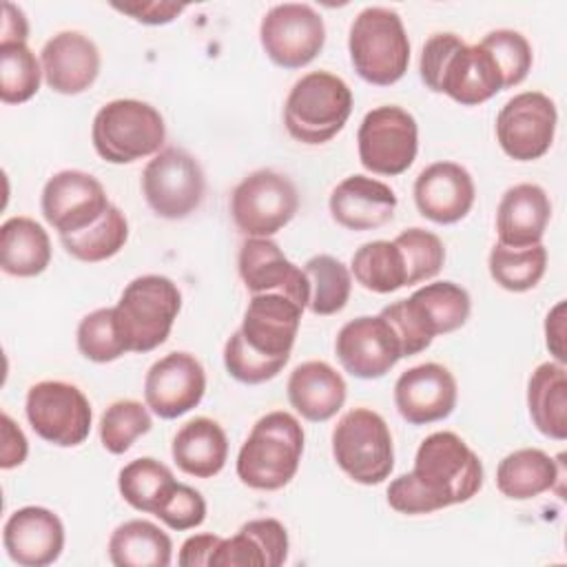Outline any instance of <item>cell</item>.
Wrapping results in <instances>:
<instances>
[{
    "label": "cell",
    "instance_id": "obj_1",
    "mask_svg": "<svg viewBox=\"0 0 567 567\" xmlns=\"http://www.w3.org/2000/svg\"><path fill=\"white\" fill-rule=\"evenodd\" d=\"M483 487L478 454L454 432L425 436L416 450L414 467L388 485V505L408 516L432 514L470 501Z\"/></svg>",
    "mask_w": 567,
    "mask_h": 567
},
{
    "label": "cell",
    "instance_id": "obj_2",
    "mask_svg": "<svg viewBox=\"0 0 567 567\" xmlns=\"http://www.w3.org/2000/svg\"><path fill=\"white\" fill-rule=\"evenodd\" d=\"M301 312L284 295H252L241 326L224 346L226 372L246 385L275 379L290 359Z\"/></svg>",
    "mask_w": 567,
    "mask_h": 567
},
{
    "label": "cell",
    "instance_id": "obj_3",
    "mask_svg": "<svg viewBox=\"0 0 567 567\" xmlns=\"http://www.w3.org/2000/svg\"><path fill=\"white\" fill-rule=\"evenodd\" d=\"M419 75L434 93H445L463 106H478L503 91V78L481 44H465L456 33H434L425 40Z\"/></svg>",
    "mask_w": 567,
    "mask_h": 567
},
{
    "label": "cell",
    "instance_id": "obj_4",
    "mask_svg": "<svg viewBox=\"0 0 567 567\" xmlns=\"http://www.w3.org/2000/svg\"><path fill=\"white\" fill-rule=\"evenodd\" d=\"M472 310L470 292L454 281H434L416 288L408 299L385 306L379 315L394 330L401 357L430 348L434 337L458 330Z\"/></svg>",
    "mask_w": 567,
    "mask_h": 567
},
{
    "label": "cell",
    "instance_id": "obj_5",
    "mask_svg": "<svg viewBox=\"0 0 567 567\" xmlns=\"http://www.w3.org/2000/svg\"><path fill=\"white\" fill-rule=\"evenodd\" d=\"M303 427L290 412L275 410L257 419L237 454V476L259 492L286 487L301 463Z\"/></svg>",
    "mask_w": 567,
    "mask_h": 567
},
{
    "label": "cell",
    "instance_id": "obj_6",
    "mask_svg": "<svg viewBox=\"0 0 567 567\" xmlns=\"http://www.w3.org/2000/svg\"><path fill=\"white\" fill-rule=\"evenodd\" d=\"M348 53L357 75L368 84H396L410 64V40L401 16L388 7L361 9L350 24Z\"/></svg>",
    "mask_w": 567,
    "mask_h": 567
},
{
    "label": "cell",
    "instance_id": "obj_7",
    "mask_svg": "<svg viewBox=\"0 0 567 567\" xmlns=\"http://www.w3.org/2000/svg\"><path fill=\"white\" fill-rule=\"evenodd\" d=\"M113 310L126 350L144 354L168 339L182 310V292L164 275H142L124 286Z\"/></svg>",
    "mask_w": 567,
    "mask_h": 567
},
{
    "label": "cell",
    "instance_id": "obj_8",
    "mask_svg": "<svg viewBox=\"0 0 567 567\" xmlns=\"http://www.w3.org/2000/svg\"><path fill=\"white\" fill-rule=\"evenodd\" d=\"M352 89L334 73L301 75L284 104V124L292 140L317 146L330 142L352 113Z\"/></svg>",
    "mask_w": 567,
    "mask_h": 567
},
{
    "label": "cell",
    "instance_id": "obj_9",
    "mask_svg": "<svg viewBox=\"0 0 567 567\" xmlns=\"http://www.w3.org/2000/svg\"><path fill=\"white\" fill-rule=\"evenodd\" d=\"M91 142L104 162L133 164L162 151L166 124L162 113L148 102L120 97L106 102L95 113Z\"/></svg>",
    "mask_w": 567,
    "mask_h": 567
},
{
    "label": "cell",
    "instance_id": "obj_10",
    "mask_svg": "<svg viewBox=\"0 0 567 567\" xmlns=\"http://www.w3.org/2000/svg\"><path fill=\"white\" fill-rule=\"evenodd\" d=\"M332 456L354 483H383L394 470V445L385 419L370 408L348 410L332 430Z\"/></svg>",
    "mask_w": 567,
    "mask_h": 567
},
{
    "label": "cell",
    "instance_id": "obj_11",
    "mask_svg": "<svg viewBox=\"0 0 567 567\" xmlns=\"http://www.w3.org/2000/svg\"><path fill=\"white\" fill-rule=\"evenodd\" d=\"M297 210L295 184L272 168L252 171L230 195L233 221L246 237H272L292 221Z\"/></svg>",
    "mask_w": 567,
    "mask_h": 567
},
{
    "label": "cell",
    "instance_id": "obj_12",
    "mask_svg": "<svg viewBox=\"0 0 567 567\" xmlns=\"http://www.w3.org/2000/svg\"><path fill=\"white\" fill-rule=\"evenodd\" d=\"M359 162L374 175L405 173L419 153V124L401 106L385 104L368 111L357 131Z\"/></svg>",
    "mask_w": 567,
    "mask_h": 567
},
{
    "label": "cell",
    "instance_id": "obj_13",
    "mask_svg": "<svg viewBox=\"0 0 567 567\" xmlns=\"http://www.w3.org/2000/svg\"><path fill=\"white\" fill-rule=\"evenodd\" d=\"M142 193L157 217L184 219L199 208L206 193V177L190 153L168 146L144 166Z\"/></svg>",
    "mask_w": 567,
    "mask_h": 567
},
{
    "label": "cell",
    "instance_id": "obj_14",
    "mask_svg": "<svg viewBox=\"0 0 567 567\" xmlns=\"http://www.w3.org/2000/svg\"><path fill=\"white\" fill-rule=\"evenodd\" d=\"M31 430L58 447H75L86 441L93 423L91 403L84 392L66 381L33 383L24 399Z\"/></svg>",
    "mask_w": 567,
    "mask_h": 567
},
{
    "label": "cell",
    "instance_id": "obj_15",
    "mask_svg": "<svg viewBox=\"0 0 567 567\" xmlns=\"http://www.w3.org/2000/svg\"><path fill=\"white\" fill-rule=\"evenodd\" d=\"M264 53L281 69L310 64L326 44L321 13L306 2H284L266 11L259 24Z\"/></svg>",
    "mask_w": 567,
    "mask_h": 567
},
{
    "label": "cell",
    "instance_id": "obj_16",
    "mask_svg": "<svg viewBox=\"0 0 567 567\" xmlns=\"http://www.w3.org/2000/svg\"><path fill=\"white\" fill-rule=\"evenodd\" d=\"M556 124L558 111L554 100L540 91H523L501 106L496 140L507 157L532 162L551 148Z\"/></svg>",
    "mask_w": 567,
    "mask_h": 567
},
{
    "label": "cell",
    "instance_id": "obj_17",
    "mask_svg": "<svg viewBox=\"0 0 567 567\" xmlns=\"http://www.w3.org/2000/svg\"><path fill=\"white\" fill-rule=\"evenodd\" d=\"M111 206L104 186L84 171L66 168L51 175L42 188L40 208L58 235H73L95 224Z\"/></svg>",
    "mask_w": 567,
    "mask_h": 567
},
{
    "label": "cell",
    "instance_id": "obj_18",
    "mask_svg": "<svg viewBox=\"0 0 567 567\" xmlns=\"http://www.w3.org/2000/svg\"><path fill=\"white\" fill-rule=\"evenodd\" d=\"M206 392L204 365L190 352H168L144 377V401L159 419H177L197 408Z\"/></svg>",
    "mask_w": 567,
    "mask_h": 567
},
{
    "label": "cell",
    "instance_id": "obj_19",
    "mask_svg": "<svg viewBox=\"0 0 567 567\" xmlns=\"http://www.w3.org/2000/svg\"><path fill=\"white\" fill-rule=\"evenodd\" d=\"M334 352L348 374L365 381L385 377L403 359L399 339L381 315H363L343 323Z\"/></svg>",
    "mask_w": 567,
    "mask_h": 567
},
{
    "label": "cell",
    "instance_id": "obj_20",
    "mask_svg": "<svg viewBox=\"0 0 567 567\" xmlns=\"http://www.w3.org/2000/svg\"><path fill=\"white\" fill-rule=\"evenodd\" d=\"M237 268L250 295H284L299 308H308L310 286L306 272L270 237H246L239 248Z\"/></svg>",
    "mask_w": 567,
    "mask_h": 567
},
{
    "label": "cell",
    "instance_id": "obj_21",
    "mask_svg": "<svg viewBox=\"0 0 567 567\" xmlns=\"http://www.w3.org/2000/svg\"><path fill=\"white\" fill-rule=\"evenodd\" d=\"M458 401L454 374L441 363H419L394 383V405L410 425H427L447 419Z\"/></svg>",
    "mask_w": 567,
    "mask_h": 567
},
{
    "label": "cell",
    "instance_id": "obj_22",
    "mask_svg": "<svg viewBox=\"0 0 567 567\" xmlns=\"http://www.w3.org/2000/svg\"><path fill=\"white\" fill-rule=\"evenodd\" d=\"M2 545L7 556L20 567H47L64 549V525L55 512L27 505L4 520Z\"/></svg>",
    "mask_w": 567,
    "mask_h": 567
},
{
    "label": "cell",
    "instance_id": "obj_23",
    "mask_svg": "<svg viewBox=\"0 0 567 567\" xmlns=\"http://www.w3.org/2000/svg\"><path fill=\"white\" fill-rule=\"evenodd\" d=\"M416 210L434 224H456L474 206L476 186L467 168L456 162H434L414 179Z\"/></svg>",
    "mask_w": 567,
    "mask_h": 567
},
{
    "label": "cell",
    "instance_id": "obj_24",
    "mask_svg": "<svg viewBox=\"0 0 567 567\" xmlns=\"http://www.w3.org/2000/svg\"><path fill=\"white\" fill-rule=\"evenodd\" d=\"M44 82L62 95H78L93 86L100 75V49L80 31H60L40 51Z\"/></svg>",
    "mask_w": 567,
    "mask_h": 567
},
{
    "label": "cell",
    "instance_id": "obj_25",
    "mask_svg": "<svg viewBox=\"0 0 567 567\" xmlns=\"http://www.w3.org/2000/svg\"><path fill=\"white\" fill-rule=\"evenodd\" d=\"M328 208L332 219L348 230H374L394 217L396 195L374 177L350 175L332 188Z\"/></svg>",
    "mask_w": 567,
    "mask_h": 567
},
{
    "label": "cell",
    "instance_id": "obj_26",
    "mask_svg": "<svg viewBox=\"0 0 567 567\" xmlns=\"http://www.w3.org/2000/svg\"><path fill=\"white\" fill-rule=\"evenodd\" d=\"M551 217V204L543 186L514 184L509 186L496 208L498 244L509 248H529L543 241Z\"/></svg>",
    "mask_w": 567,
    "mask_h": 567
},
{
    "label": "cell",
    "instance_id": "obj_27",
    "mask_svg": "<svg viewBox=\"0 0 567 567\" xmlns=\"http://www.w3.org/2000/svg\"><path fill=\"white\" fill-rule=\"evenodd\" d=\"M288 401L306 421L323 423L346 403V381L326 361H303L288 377Z\"/></svg>",
    "mask_w": 567,
    "mask_h": 567
},
{
    "label": "cell",
    "instance_id": "obj_28",
    "mask_svg": "<svg viewBox=\"0 0 567 567\" xmlns=\"http://www.w3.org/2000/svg\"><path fill=\"white\" fill-rule=\"evenodd\" d=\"M171 454L184 474L195 478H213L228 461V436L217 421L195 416L173 436Z\"/></svg>",
    "mask_w": 567,
    "mask_h": 567
},
{
    "label": "cell",
    "instance_id": "obj_29",
    "mask_svg": "<svg viewBox=\"0 0 567 567\" xmlns=\"http://www.w3.org/2000/svg\"><path fill=\"white\" fill-rule=\"evenodd\" d=\"M527 410L534 427L554 439H567V372L563 363H540L527 381Z\"/></svg>",
    "mask_w": 567,
    "mask_h": 567
},
{
    "label": "cell",
    "instance_id": "obj_30",
    "mask_svg": "<svg viewBox=\"0 0 567 567\" xmlns=\"http://www.w3.org/2000/svg\"><path fill=\"white\" fill-rule=\"evenodd\" d=\"M51 264L49 233L31 217H9L0 226V268L11 277H35Z\"/></svg>",
    "mask_w": 567,
    "mask_h": 567
},
{
    "label": "cell",
    "instance_id": "obj_31",
    "mask_svg": "<svg viewBox=\"0 0 567 567\" xmlns=\"http://www.w3.org/2000/svg\"><path fill=\"white\" fill-rule=\"evenodd\" d=\"M560 472L556 461L538 447L509 452L496 467V487L512 501H529L556 487Z\"/></svg>",
    "mask_w": 567,
    "mask_h": 567
},
{
    "label": "cell",
    "instance_id": "obj_32",
    "mask_svg": "<svg viewBox=\"0 0 567 567\" xmlns=\"http://www.w3.org/2000/svg\"><path fill=\"white\" fill-rule=\"evenodd\" d=\"M106 549L115 567H168L173 558L171 536L144 518L117 525Z\"/></svg>",
    "mask_w": 567,
    "mask_h": 567
},
{
    "label": "cell",
    "instance_id": "obj_33",
    "mask_svg": "<svg viewBox=\"0 0 567 567\" xmlns=\"http://www.w3.org/2000/svg\"><path fill=\"white\" fill-rule=\"evenodd\" d=\"M357 284L377 295H390L405 286V264L399 246L388 239H374L359 246L350 261Z\"/></svg>",
    "mask_w": 567,
    "mask_h": 567
},
{
    "label": "cell",
    "instance_id": "obj_34",
    "mask_svg": "<svg viewBox=\"0 0 567 567\" xmlns=\"http://www.w3.org/2000/svg\"><path fill=\"white\" fill-rule=\"evenodd\" d=\"M128 239V221L124 213L117 206H109L106 213L91 224L89 228L73 233V235H62L60 244L78 261L84 264H97L104 259L115 257Z\"/></svg>",
    "mask_w": 567,
    "mask_h": 567
},
{
    "label": "cell",
    "instance_id": "obj_35",
    "mask_svg": "<svg viewBox=\"0 0 567 567\" xmlns=\"http://www.w3.org/2000/svg\"><path fill=\"white\" fill-rule=\"evenodd\" d=\"M175 476L168 465L153 456H142L126 463L117 474V489L122 498L137 512L155 514L164 496L175 485Z\"/></svg>",
    "mask_w": 567,
    "mask_h": 567
},
{
    "label": "cell",
    "instance_id": "obj_36",
    "mask_svg": "<svg viewBox=\"0 0 567 567\" xmlns=\"http://www.w3.org/2000/svg\"><path fill=\"white\" fill-rule=\"evenodd\" d=\"M489 277L509 292H527L538 286L547 270V248L543 244L529 248H509L494 244L487 257Z\"/></svg>",
    "mask_w": 567,
    "mask_h": 567
},
{
    "label": "cell",
    "instance_id": "obj_37",
    "mask_svg": "<svg viewBox=\"0 0 567 567\" xmlns=\"http://www.w3.org/2000/svg\"><path fill=\"white\" fill-rule=\"evenodd\" d=\"M303 272L310 286L308 308L312 315L328 317L346 308L352 292V272L332 255H315L306 261Z\"/></svg>",
    "mask_w": 567,
    "mask_h": 567
},
{
    "label": "cell",
    "instance_id": "obj_38",
    "mask_svg": "<svg viewBox=\"0 0 567 567\" xmlns=\"http://www.w3.org/2000/svg\"><path fill=\"white\" fill-rule=\"evenodd\" d=\"M42 78V64L27 42L0 44V100L4 104L29 102Z\"/></svg>",
    "mask_w": 567,
    "mask_h": 567
},
{
    "label": "cell",
    "instance_id": "obj_39",
    "mask_svg": "<svg viewBox=\"0 0 567 567\" xmlns=\"http://www.w3.org/2000/svg\"><path fill=\"white\" fill-rule=\"evenodd\" d=\"M153 419L148 405L135 399L113 401L100 416V443L109 454H124L135 439L148 434Z\"/></svg>",
    "mask_w": 567,
    "mask_h": 567
},
{
    "label": "cell",
    "instance_id": "obj_40",
    "mask_svg": "<svg viewBox=\"0 0 567 567\" xmlns=\"http://www.w3.org/2000/svg\"><path fill=\"white\" fill-rule=\"evenodd\" d=\"M405 264V286L423 284L434 279L445 264V248L439 235L425 228H405L392 239Z\"/></svg>",
    "mask_w": 567,
    "mask_h": 567
},
{
    "label": "cell",
    "instance_id": "obj_41",
    "mask_svg": "<svg viewBox=\"0 0 567 567\" xmlns=\"http://www.w3.org/2000/svg\"><path fill=\"white\" fill-rule=\"evenodd\" d=\"M75 341L80 354L93 363H111L128 352L120 337L113 308H97L84 315L78 323Z\"/></svg>",
    "mask_w": 567,
    "mask_h": 567
},
{
    "label": "cell",
    "instance_id": "obj_42",
    "mask_svg": "<svg viewBox=\"0 0 567 567\" xmlns=\"http://www.w3.org/2000/svg\"><path fill=\"white\" fill-rule=\"evenodd\" d=\"M478 44L496 62L503 78V89L518 86L529 75L534 53H532V44L523 33L514 29H496V31H489Z\"/></svg>",
    "mask_w": 567,
    "mask_h": 567
},
{
    "label": "cell",
    "instance_id": "obj_43",
    "mask_svg": "<svg viewBox=\"0 0 567 567\" xmlns=\"http://www.w3.org/2000/svg\"><path fill=\"white\" fill-rule=\"evenodd\" d=\"M153 516L175 532L195 529L206 520V501L195 487L175 483Z\"/></svg>",
    "mask_w": 567,
    "mask_h": 567
},
{
    "label": "cell",
    "instance_id": "obj_44",
    "mask_svg": "<svg viewBox=\"0 0 567 567\" xmlns=\"http://www.w3.org/2000/svg\"><path fill=\"white\" fill-rule=\"evenodd\" d=\"M208 567H266V556L259 543L244 529L230 538H221Z\"/></svg>",
    "mask_w": 567,
    "mask_h": 567
},
{
    "label": "cell",
    "instance_id": "obj_45",
    "mask_svg": "<svg viewBox=\"0 0 567 567\" xmlns=\"http://www.w3.org/2000/svg\"><path fill=\"white\" fill-rule=\"evenodd\" d=\"M264 549L266 567H279L288 558V532L281 520L277 518H252L241 525Z\"/></svg>",
    "mask_w": 567,
    "mask_h": 567
},
{
    "label": "cell",
    "instance_id": "obj_46",
    "mask_svg": "<svg viewBox=\"0 0 567 567\" xmlns=\"http://www.w3.org/2000/svg\"><path fill=\"white\" fill-rule=\"evenodd\" d=\"M113 9L120 11V13L131 16L135 22L157 27V24H168V22H173L179 13H184L186 4H177V2H157V0H151V2H124V4L113 2Z\"/></svg>",
    "mask_w": 567,
    "mask_h": 567
},
{
    "label": "cell",
    "instance_id": "obj_47",
    "mask_svg": "<svg viewBox=\"0 0 567 567\" xmlns=\"http://www.w3.org/2000/svg\"><path fill=\"white\" fill-rule=\"evenodd\" d=\"M29 454V443L18 423L2 412V443H0V467L11 470L24 463Z\"/></svg>",
    "mask_w": 567,
    "mask_h": 567
},
{
    "label": "cell",
    "instance_id": "obj_48",
    "mask_svg": "<svg viewBox=\"0 0 567 567\" xmlns=\"http://www.w3.org/2000/svg\"><path fill=\"white\" fill-rule=\"evenodd\" d=\"M221 536L217 534H195L188 536L177 554V563L182 567H208L210 556L215 554Z\"/></svg>",
    "mask_w": 567,
    "mask_h": 567
},
{
    "label": "cell",
    "instance_id": "obj_49",
    "mask_svg": "<svg viewBox=\"0 0 567 567\" xmlns=\"http://www.w3.org/2000/svg\"><path fill=\"white\" fill-rule=\"evenodd\" d=\"M545 343L554 354L556 363L565 365V301H558L545 317Z\"/></svg>",
    "mask_w": 567,
    "mask_h": 567
},
{
    "label": "cell",
    "instance_id": "obj_50",
    "mask_svg": "<svg viewBox=\"0 0 567 567\" xmlns=\"http://www.w3.org/2000/svg\"><path fill=\"white\" fill-rule=\"evenodd\" d=\"M29 22L24 11L13 2H2V27H0V44L4 42H27Z\"/></svg>",
    "mask_w": 567,
    "mask_h": 567
}]
</instances>
